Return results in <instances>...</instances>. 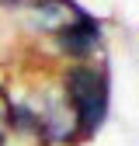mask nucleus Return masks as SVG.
<instances>
[{
	"mask_svg": "<svg viewBox=\"0 0 139 146\" xmlns=\"http://www.w3.org/2000/svg\"><path fill=\"white\" fill-rule=\"evenodd\" d=\"M83 11L87 7H80L77 0H35L17 14H21V28L28 31L31 42H49L52 35L70 28Z\"/></svg>",
	"mask_w": 139,
	"mask_h": 146,
	"instance_id": "3",
	"label": "nucleus"
},
{
	"mask_svg": "<svg viewBox=\"0 0 139 146\" xmlns=\"http://www.w3.org/2000/svg\"><path fill=\"white\" fill-rule=\"evenodd\" d=\"M108 49V28L97 14L83 11L70 28L49 38V66H66V63H94Z\"/></svg>",
	"mask_w": 139,
	"mask_h": 146,
	"instance_id": "2",
	"label": "nucleus"
},
{
	"mask_svg": "<svg viewBox=\"0 0 139 146\" xmlns=\"http://www.w3.org/2000/svg\"><path fill=\"white\" fill-rule=\"evenodd\" d=\"M28 4H35V0H0V11H24Z\"/></svg>",
	"mask_w": 139,
	"mask_h": 146,
	"instance_id": "5",
	"label": "nucleus"
},
{
	"mask_svg": "<svg viewBox=\"0 0 139 146\" xmlns=\"http://www.w3.org/2000/svg\"><path fill=\"white\" fill-rule=\"evenodd\" d=\"M7 118H11V101H7V87L0 80V139L7 136Z\"/></svg>",
	"mask_w": 139,
	"mask_h": 146,
	"instance_id": "4",
	"label": "nucleus"
},
{
	"mask_svg": "<svg viewBox=\"0 0 139 146\" xmlns=\"http://www.w3.org/2000/svg\"><path fill=\"white\" fill-rule=\"evenodd\" d=\"M59 90L73 111L80 143H91L111 118V70L104 59L56 66Z\"/></svg>",
	"mask_w": 139,
	"mask_h": 146,
	"instance_id": "1",
	"label": "nucleus"
}]
</instances>
